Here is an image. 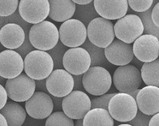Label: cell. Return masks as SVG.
Instances as JSON below:
<instances>
[{
    "label": "cell",
    "instance_id": "obj_45",
    "mask_svg": "<svg viewBox=\"0 0 159 126\" xmlns=\"http://www.w3.org/2000/svg\"><path fill=\"white\" fill-rule=\"evenodd\" d=\"M117 126H132V125H130L129 124H120V125H119Z\"/></svg>",
    "mask_w": 159,
    "mask_h": 126
},
{
    "label": "cell",
    "instance_id": "obj_2",
    "mask_svg": "<svg viewBox=\"0 0 159 126\" xmlns=\"http://www.w3.org/2000/svg\"><path fill=\"white\" fill-rule=\"evenodd\" d=\"M53 70V61L46 51L34 50L24 59L25 74L34 81L46 79Z\"/></svg>",
    "mask_w": 159,
    "mask_h": 126
},
{
    "label": "cell",
    "instance_id": "obj_10",
    "mask_svg": "<svg viewBox=\"0 0 159 126\" xmlns=\"http://www.w3.org/2000/svg\"><path fill=\"white\" fill-rule=\"evenodd\" d=\"M91 63L89 53L81 47L68 49L62 60L64 70L75 76L84 74L90 68Z\"/></svg>",
    "mask_w": 159,
    "mask_h": 126
},
{
    "label": "cell",
    "instance_id": "obj_14",
    "mask_svg": "<svg viewBox=\"0 0 159 126\" xmlns=\"http://www.w3.org/2000/svg\"><path fill=\"white\" fill-rule=\"evenodd\" d=\"M134 56L143 62H150L157 59L159 55V40L150 34H142L132 46Z\"/></svg>",
    "mask_w": 159,
    "mask_h": 126
},
{
    "label": "cell",
    "instance_id": "obj_34",
    "mask_svg": "<svg viewBox=\"0 0 159 126\" xmlns=\"http://www.w3.org/2000/svg\"><path fill=\"white\" fill-rule=\"evenodd\" d=\"M26 38V37H25ZM34 47L32 46V45L31 44L30 40H29V38L27 39L26 38L23 44H22V46L18 48V51H19V54L21 56V55H24L25 57L26 56V55L28 54H29L30 52L34 51L33 49Z\"/></svg>",
    "mask_w": 159,
    "mask_h": 126
},
{
    "label": "cell",
    "instance_id": "obj_22",
    "mask_svg": "<svg viewBox=\"0 0 159 126\" xmlns=\"http://www.w3.org/2000/svg\"><path fill=\"white\" fill-rule=\"evenodd\" d=\"M0 113L5 118L8 126H21L26 118V110L16 102H7Z\"/></svg>",
    "mask_w": 159,
    "mask_h": 126
},
{
    "label": "cell",
    "instance_id": "obj_13",
    "mask_svg": "<svg viewBox=\"0 0 159 126\" xmlns=\"http://www.w3.org/2000/svg\"><path fill=\"white\" fill-rule=\"evenodd\" d=\"M48 92L57 97H64L73 91L72 76L65 70H54L46 79Z\"/></svg>",
    "mask_w": 159,
    "mask_h": 126
},
{
    "label": "cell",
    "instance_id": "obj_4",
    "mask_svg": "<svg viewBox=\"0 0 159 126\" xmlns=\"http://www.w3.org/2000/svg\"><path fill=\"white\" fill-rule=\"evenodd\" d=\"M137 111L135 100L125 93L116 92L108 106V112L113 119L121 122L132 120L135 117Z\"/></svg>",
    "mask_w": 159,
    "mask_h": 126
},
{
    "label": "cell",
    "instance_id": "obj_44",
    "mask_svg": "<svg viewBox=\"0 0 159 126\" xmlns=\"http://www.w3.org/2000/svg\"><path fill=\"white\" fill-rule=\"evenodd\" d=\"M74 126H83V119L77 120L75 122V124H74Z\"/></svg>",
    "mask_w": 159,
    "mask_h": 126
},
{
    "label": "cell",
    "instance_id": "obj_5",
    "mask_svg": "<svg viewBox=\"0 0 159 126\" xmlns=\"http://www.w3.org/2000/svg\"><path fill=\"white\" fill-rule=\"evenodd\" d=\"M87 38L93 44L105 49L115 39L113 23L101 17L94 19L87 27Z\"/></svg>",
    "mask_w": 159,
    "mask_h": 126
},
{
    "label": "cell",
    "instance_id": "obj_29",
    "mask_svg": "<svg viewBox=\"0 0 159 126\" xmlns=\"http://www.w3.org/2000/svg\"><path fill=\"white\" fill-rule=\"evenodd\" d=\"M68 47L59 41L54 47L47 51L53 61L54 70H64L62 60L64 55Z\"/></svg>",
    "mask_w": 159,
    "mask_h": 126
},
{
    "label": "cell",
    "instance_id": "obj_42",
    "mask_svg": "<svg viewBox=\"0 0 159 126\" xmlns=\"http://www.w3.org/2000/svg\"><path fill=\"white\" fill-rule=\"evenodd\" d=\"M0 126H8L5 118L2 114H1V113H0Z\"/></svg>",
    "mask_w": 159,
    "mask_h": 126
},
{
    "label": "cell",
    "instance_id": "obj_1",
    "mask_svg": "<svg viewBox=\"0 0 159 126\" xmlns=\"http://www.w3.org/2000/svg\"><path fill=\"white\" fill-rule=\"evenodd\" d=\"M28 38L34 48L46 52L54 47L59 41L56 26L45 20L31 27Z\"/></svg>",
    "mask_w": 159,
    "mask_h": 126
},
{
    "label": "cell",
    "instance_id": "obj_19",
    "mask_svg": "<svg viewBox=\"0 0 159 126\" xmlns=\"http://www.w3.org/2000/svg\"><path fill=\"white\" fill-rule=\"evenodd\" d=\"M135 101L139 111L153 116L159 112V88L151 86L143 88L138 92Z\"/></svg>",
    "mask_w": 159,
    "mask_h": 126
},
{
    "label": "cell",
    "instance_id": "obj_6",
    "mask_svg": "<svg viewBox=\"0 0 159 126\" xmlns=\"http://www.w3.org/2000/svg\"><path fill=\"white\" fill-rule=\"evenodd\" d=\"M116 88L122 93L129 94L139 89L142 84L140 70L134 65L119 66L112 79Z\"/></svg>",
    "mask_w": 159,
    "mask_h": 126
},
{
    "label": "cell",
    "instance_id": "obj_40",
    "mask_svg": "<svg viewBox=\"0 0 159 126\" xmlns=\"http://www.w3.org/2000/svg\"><path fill=\"white\" fill-rule=\"evenodd\" d=\"M148 126H159V114L153 115L149 120Z\"/></svg>",
    "mask_w": 159,
    "mask_h": 126
},
{
    "label": "cell",
    "instance_id": "obj_30",
    "mask_svg": "<svg viewBox=\"0 0 159 126\" xmlns=\"http://www.w3.org/2000/svg\"><path fill=\"white\" fill-rule=\"evenodd\" d=\"M18 0H0V16H8L17 10Z\"/></svg>",
    "mask_w": 159,
    "mask_h": 126
},
{
    "label": "cell",
    "instance_id": "obj_20",
    "mask_svg": "<svg viewBox=\"0 0 159 126\" xmlns=\"http://www.w3.org/2000/svg\"><path fill=\"white\" fill-rule=\"evenodd\" d=\"M25 33L21 26L8 23L0 29V42L6 48L16 49L20 47L25 40Z\"/></svg>",
    "mask_w": 159,
    "mask_h": 126
},
{
    "label": "cell",
    "instance_id": "obj_27",
    "mask_svg": "<svg viewBox=\"0 0 159 126\" xmlns=\"http://www.w3.org/2000/svg\"><path fill=\"white\" fill-rule=\"evenodd\" d=\"M155 5L152 4V6L147 11L142 13H134L139 17L140 19L143 27V34H150L155 36L159 39V27L156 26L152 20L151 13L152 10Z\"/></svg>",
    "mask_w": 159,
    "mask_h": 126
},
{
    "label": "cell",
    "instance_id": "obj_8",
    "mask_svg": "<svg viewBox=\"0 0 159 126\" xmlns=\"http://www.w3.org/2000/svg\"><path fill=\"white\" fill-rule=\"evenodd\" d=\"M62 108L64 113L72 119H83L91 109V99L84 92L72 91L63 97Z\"/></svg>",
    "mask_w": 159,
    "mask_h": 126
},
{
    "label": "cell",
    "instance_id": "obj_18",
    "mask_svg": "<svg viewBox=\"0 0 159 126\" xmlns=\"http://www.w3.org/2000/svg\"><path fill=\"white\" fill-rule=\"evenodd\" d=\"M93 4L99 16L109 21L122 18L129 9L127 0H94Z\"/></svg>",
    "mask_w": 159,
    "mask_h": 126
},
{
    "label": "cell",
    "instance_id": "obj_43",
    "mask_svg": "<svg viewBox=\"0 0 159 126\" xmlns=\"http://www.w3.org/2000/svg\"><path fill=\"white\" fill-rule=\"evenodd\" d=\"M139 91H140V89H137V90H135V91H132V92H129V93L127 94L130 95L131 97H132L135 100V99H136V97H137V94H138V92H139Z\"/></svg>",
    "mask_w": 159,
    "mask_h": 126
},
{
    "label": "cell",
    "instance_id": "obj_39",
    "mask_svg": "<svg viewBox=\"0 0 159 126\" xmlns=\"http://www.w3.org/2000/svg\"><path fill=\"white\" fill-rule=\"evenodd\" d=\"M36 83V89L39 90V91L44 92L46 93L47 94H49L48 92L46 86V79H43V80H38L35 81Z\"/></svg>",
    "mask_w": 159,
    "mask_h": 126
},
{
    "label": "cell",
    "instance_id": "obj_25",
    "mask_svg": "<svg viewBox=\"0 0 159 126\" xmlns=\"http://www.w3.org/2000/svg\"><path fill=\"white\" fill-rule=\"evenodd\" d=\"M81 47L86 50L90 56L91 61V67L100 66L104 68L105 67L110 68L111 63L108 62L105 56L104 49L93 44L88 38Z\"/></svg>",
    "mask_w": 159,
    "mask_h": 126
},
{
    "label": "cell",
    "instance_id": "obj_31",
    "mask_svg": "<svg viewBox=\"0 0 159 126\" xmlns=\"http://www.w3.org/2000/svg\"><path fill=\"white\" fill-rule=\"evenodd\" d=\"M128 6L136 13H142L151 8L153 0H129Z\"/></svg>",
    "mask_w": 159,
    "mask_h": 126
},
{
    "label": "cell",
    "instance_id": "obj_41",
    "mask_svg": "<svg viewBox=\"0 0 159 126\" xmlns=\"http://www.w3.org/2000/svg\"><path fill=\"white\" fill-rule=\"evenodd\" d=\"M75 5H86L91 3L93 1V0H73L72 1Z\"/></svg>",
    "mask_w": 159,
    "mask_h": 126
},
{
    "label": "cell",
    "instance_id": "obj_37",
    "mask_svg": "<svg viewBox=\"0 0 159 126\" xmlns=\"http://www.w3.org/2000/svg\"><path fill=\"white\" fill-rule=\"evenodd\" d=\"M49 95L51 97V99L52 101V102H53V106H54L53 110H54L55 112H60V111H61L62 110V103L63 97H54V96L51 95L50 94Z\"/></svg>",
    "mask_w": 159,
    "mask_h": 126
},
{
    "label": "cell",
    "instance_id": "obj_21",
    "mask_svg": "<svg viewBox=\"0 0 159 126\" xmlns=\"http://www.w3.org/2000/svg\"><path fill=\"white\" fill-rule=\"evenodd\" d=\"M49 18L56 22H65L73 17L75 4L71 0H49Z\"/></svg>",
    "mask_w": 159,
    "mask_h": 126
},
{
    "label": "cell",
    "instance_id": "obj_24",
    "mask_svg": "<svg viewBox=\"0 0 159 126\" xmlns=\"http://www.w3.org/2000/svg\"><path fill=\"white\" fill-rule=\"evenodd\" d=\"M142 80L147 86H159V59L144 62L140 70Z\"/></svg>",
    "mask_w": 159,
    "mask_h": 126
},
{
    "label": "cell",
    "instance_id": "obj_16",
    "mask_svg": "<svg viewBox=\"0 0 159 126\" xmlns=\"http://www.w3.org/2000/svg\"><path fill=\"white\" fill-rule=\"evenodd\" d=\"M24 70V59L16 51L7 49L0 52V76L10 79L21 74Z\"/></svg>",
    "mask_w": 159,
    "mask_h": 126
},
{
    "label": "cell",
    "instance_id": "obj_33",
    "mask_svg": "<svg viewBox=\"0 0 159 126\" xmlns=\"http://www.w3.org/2000/svg\"><path fill=\"white\" fill-rule=\"evenodd\" d=\"M151 117V116L145 115L138 110L135 117L129 122V124L132 126H148V122Z\"/></svg>",
    "mask_w": 159,
    "mask_h": 126
},
{
    "label": "cell",
    "instance_id": "obj_9",
    "mask_svg": "<svg viewBox=\"0 0 159 126\" xmlns=\"http://www.w3.org/2000/svg\"><path fill=\"white\" fill-rule=\"evenodd\" d=\"M114 29L115 37L127 44L134 43L143 32L140 19L134 14L126 15L118 20L114 25Z\"/></svg>",
    "mask_w": 159,
    "mask_h": 126
},
{
    "label": "cell",
    "instance_id": "obj_12",
    "mask_svg": "<svg viewBox=\"0 0 159 126\" xmlns=\"http://www.w3.org/2000/svg\"><path fill=\"white\" fill-rule=\"evenodd\" d=\"M19 13L23 20L30 24L39 23L48 16V0H21L18 5Z\"/></svg>",
    "mask_w": 159,
    "mask_h": 126
},
{
    "label": "cell",
    "instance_id": "obj_11",
    "mask_svg": "<svg viewBox=\"0 0 159 126\" xmlns=\"http://www.w3.org/2000/svg\"><path fill=\"white\" fill-rule=\"evenodd\" d=\"M8 97L15 102H25L31 97L36 90L35 81L25 73L8 79L5 84Z\"/></svg>",
    "mask_w": 159,
    "mask_h": 126
},
{
    "label": "cell",
    "instance_id": "obj_7",
    "mask_svg": "<svg viewBox=\"0 0 159 126\" xmlns=\"http://www.w3.org/2000/svg\"><path fill=\"white\" fill-rule=\"evenodd\" d=\"M58 31L59 41L67 47H81L87 39L86 27L74 18L62 23Z\"/></svg>",
    "mask_w": 159,
    "mask_h": 126
},
{
    "label": "cell",
    "instance_id": "obj_38",
    "mask_svg": "<svg viewBox=\"0 0 159 126\" xmlns=\"http://www.w3.org/2000/svg\"><path fill=\"white\" fill-rule=\"evenodd\" d=\"M8 100V96L5 88L0 84V110L6 104Z\"/></svg>",
    "mask_w": 159,
    "mask_h": 126
},
{
    "label": "cell",
    "instance_id": "obj_15",
    "mask_svg": "<svg viewBox=\"0 0 159 126\" xmlns=\"http://www.w3.org/2000/svg\"><path fill=\"white\" fill-rule=\"evenodd\" d=\"M53 108V102L49 95L41 91L34 92L25 104L28 114L36 119L48 118L52 113Z\"/></svg>",
    "mask_w": 159,
    "mask_h": 126
},
{
    "label": "cell",
    "instance_id": "obj_36",
    "mask_svg": "<svg viewBox=\"0 0 159 126\" xmlns=\"http://www.w3.org/2000/svg\"><path fill=\"white\" fill-rule=\"evenodd\" d=\"M151 18L153 24L156 26L159 27V2L153 6L152 10Z\"/></svg>",
    "mask_w": 159,
    "mask_h": 126
},
{
    "label": "cell",
    "instance_id": "obj_23",
    "mask_svg": "<svg viewBox=\"0 0 159 126\" xmlns=\"http://www.w3.org/2000/svg\"><path fill=\"white\" fill-rule=\"evenodd\" d=\"M114 121L108 110L91 109L83 119V126H114Z\"/></svg>",
    "mask_w": 159,
    "mask_h": 126
},
{
    "label": "cell",
    "instance_id": "obj_26",
    "mask_svg": "<svg viewBox=\"0 0 159 126\" xmlns=\"http://www.w3.org/2000/svg\"><path fill=\"white\" fill-rule=\"evenodd\" d=\"M74 19L77 20L88 27V25L94 19L100 17L97 13L93 4V2L86 5H75V11L74 15Z\"/></svg>",
    "mask_w": 159,
    "mask_h": 126
},
{
    "label": "cell",
    "instance_id": "obj_28",
    "mask_svg": "<svg viewBox=\"0 0 159 126\" xmlns=\"http://www.w3.org/2000/svg\"><path fill=\"white\" fill-rule=\"evenodd\" d=\"M45 126H74V122L63 111L54 112L47 118Z\"/></svg>",
    "mask_w": 159,
    "mask_h": 126
},
{
    "label": "cell",
    "instance_id": "obj_35",
    "mask_svg": "<svg viewBox=\"0 0 159 126\" xmlns=\"http://www.w3.org/2000/svg\"><path fill=\"white\" fill-rule=\"evenodd\" d=\"M74 80V87L73 91H79L84 92V89L83 85V74L81 75H72Z\"/></svg>",
    "mask_w": 159,
    "mask_h": 126
},
{
    "label": "cell",
    "instance_id": "obj_3",
    "mask_svg": "<svg viewBox=\"0 0 159 126\" xmlns=\"http://www.w3.org/2000/svg\"><path fill=\"white\" fill-rule=\"evenodd\" d=\"M112 83L110 73L107 69L100 66L90 67L83 77L84 90L93 96L105 94L111 89Z\"/></svg>",
    "mask_w": 159,
    "mask_h": 126
},
{
    "label": "cell",
    "instance_id": "obj_17",
    "mask_svg": "<svg viewBox=\"0 0 159 126\" xmlns=\"http://www.w3.org/2000/svg\"><path fill=\"white\" fill-rule=\"evenodd\" d=\"M104 54L109 63L118 66L129 64L134 57L132 45L117 39L104 49Z\"/></svg>",
    "mask_w": 159,
    "mask_h": 126
},
{
    "label": "cell",
    "instance_id": "obj_32",
    "mask_svg": "<svg viewBox=\"0 0 159 126\" xmlns=\"http://www.w3.org/2000/svg\"><path fill=\"white\" fill-rule=\"evenodd\" d=\"M115 94L116 93L105 94L98 97L91 99V109H103L108 110V106L109 101Z\"/></svg>",
    "mask_w": 159,
    "mask_h": 126
}]
</instances>
